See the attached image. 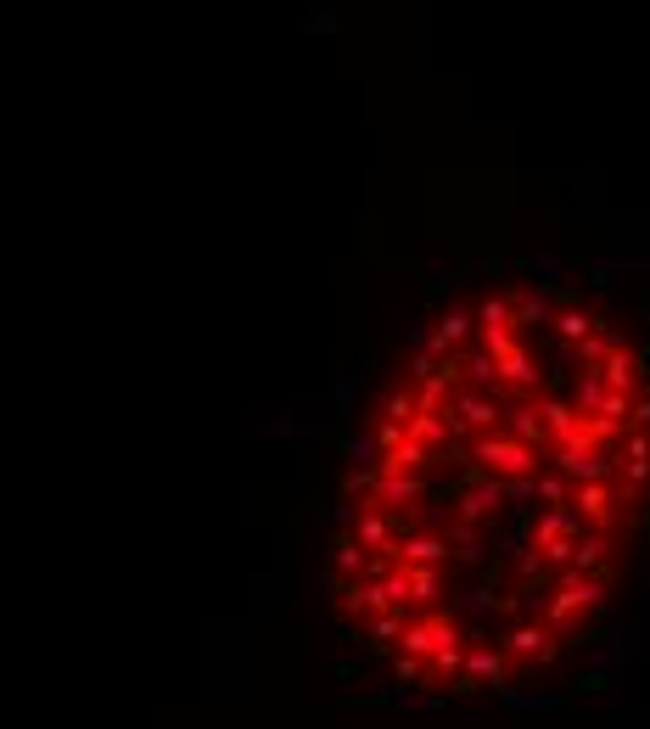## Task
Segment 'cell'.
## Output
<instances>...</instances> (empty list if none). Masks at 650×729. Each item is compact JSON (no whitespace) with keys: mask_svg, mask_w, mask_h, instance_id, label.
I'll use <instances>...</instances> for the list:
<instances>
[{"mask_svg":"<svg viewBox=\"0 0 650 729\" xmlns=\"http://www.w3.org/2000/svg\"><path fill=\"white\" fill-rule=\"evenodd\" d=\"M645 365L550 292L454 309L359 438L331 589L393 679L466 690L522 629L578 640L650 477ZM510 662V657H505Z\"/></svg>","mask_w":650,"mask_h":729,"instance_id":"6da1fadb","label":"cell"}]
</instances>
